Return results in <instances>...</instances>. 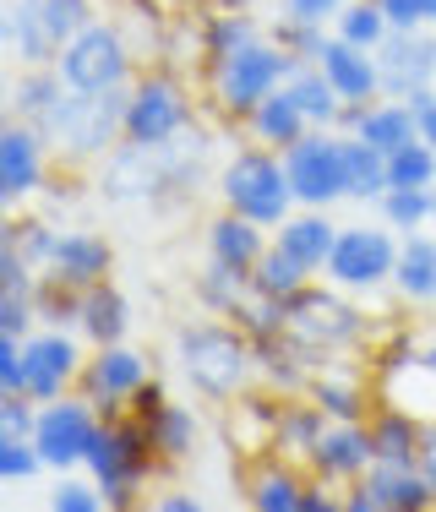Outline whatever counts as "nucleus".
Here are the masks:
<instances>
[{
    "label": "nucleus",
    "instance_id": "13",
    "mask_svg": "<svg viewBox=\"0 0 436 512\" xmlns=\"http://www.w3.org/2000/svg\"><path fill=\"white\" fill-rule=\"evenodd\" d=\"M148 382H153L148 355H142L137 344H126V338H120V344H104V349H93V355H88L77 393L93 398L104 420H115V414H131V404H137V393Z\"/></svg>",
    "mask_w": 436,
    "mask_h": 512
},
{
    "label": "nucleus",
    "instance_id": "2",
    "mask_svg": "<svg viewBox=\"0 0 436 512\" xmlns=\"http://www.w3.org/2000/svg\"><path fill=\"white\" fill-rule=\"evenodd\" d=\"M180 371L213 404H229L251 387L257 376V344L240 333L229 316H208V322H191L180 333Z\"/></svg>",
    "mask_w": 436,
    "mask_h": 512
},
{
    "label": "nucleus",
    "instance_id": "29",
    "mask_svg": "<svg viewBox=\"0 0 436 512\" xmlns=\"http://www.w3.org/2000/svg\"><path fill=\"white\" fill-rule=\"evenodd\" d=\"M393 289L415 306H431L436 300V240L420 229V235H404L398 246V267H393Z\"/></svg>",
    "mask_w": 436,
    "mask_h": 512
},
{
    "label": "nucleus",
    "instance_id": "32",
    "mask_svg": "<svg viewBox=\"0 0 436 512\" xmlns=\"http://www.w3.org/2000/svg\"><path fill=\"white\" fill-rule=\"evenodd\" d=\"M306 284H317V273H311L306 262H295L284 246H268V251H262V262L251 267V289H257V295H268V300H284V306Z\"/></svg>",
    "mask_w": 436,
    "mask_h": 512
},
{
    "label": "nucleus",
    "instance_id": "50",
    "mask_svg": "<svg viewBox=\"0 0 436 512\" xmlns=\"http://www.w3.org/2000/svg\"><path fill=\"white\" fill-rule=\"evenodd\" d=\"M409 104H415V115H420V137L436 148V88H420V93H409Z\"/></svg>",
    "mask_w": 436,
    "mask_h": 512
},
{
    "label": "nucleus",
    "instance_id": "54",
    "mask_svg": "<svg viewBox=\"0 0 436 512\" xmlns=\"http://www.w3.org/2000/svg\"><path fill=\"white\" fill-rule=\"evenodd\" d=\"M420 469H426V480L436 485V447H426V458H420Z\"/></svg>",
    "mask_w": 436,
    "mask_h": 512
},
{
    "label": "nucleus",
    "instance_id": "18",
    "mask_svg": "<svg viewBox=\"0 0 436 512\" xmlns=\"http://www.w3.org/2000/svg\"><path fill=\"white\" fill-rule=\"evenodd\" d=\"M317 66H322V77L338 88V99H344V104H377L382 99V60H377V50L344 44L333 33V39L322 44Z\"/></svg>",
    "mask_w": 436,
    "mask_h": 512
},
{
    "label": "nucleus",
    "instance_id": "43",
    "mask_svg": "<svg viewBox=\"0 0 436 512\" xmlns=\"http://www.w3.org/2000/svg\"><path fill=\"white\" fill-rule=\"evenodd\" d=\"M44 469H50V463H44L33 436H0V480L6 485H28L33 474H44Z\"/></svg>",
    "mask_w": 436,
    "mask_h": 512
},
{
    "label": "nucleus",
    "instance_id": "19",
    "mask_svg": "<svg viewBox=\"0 0 436 512\" xmlns=\"http://www.w3.org/2000/svg\"><path fill=\"white\" fill-rule=\"evenodd\" d=\"M202 246H208V262L218 267H235V273L251 278V267L262 262V251L273 246L268 229L257 224V218L235 213V207H224V213L208 218V229H202Z\"/></svg>",
    "mask_w": 436,
    "mask_h": 512
},
{
    "label": "nucleus",
    "instance_id": "16",
    "mask_svg": "<svg viewBox=\"0 0 436 512\" xmlns=\"http://www.w3.org/2000/svg\"><path fill=\"white\" fill-rule=\"evenodd\" d=\"M377 463V442H371V420H327L322 442L311 447L306 469L322 485H355Z\"/></svg>",
    "mask_w": 436,
    "mask_h": 512
},
{
    "label": "nucleus",
    "instance_id": "6",
    "mask_svg": "<svg viewBox=\"0 0 436 512\" xmlns=\"http://www.w3.org/2000/svg\"><path fill=\"white\" fill-rule=\"evenodd\" d=\"M191 88L186 77H175L169 66H153V71H137V82L126 88V142L131 148H148L159 153L169 142H180L191 131Z\"/></svg>",
    "mask_w": 436,
    "mask_h": 512
},
{
    "label": "nucleus",
    "instance_id": "38",
    "mask_svg": "<svg viewBox=\"0 0 436 512\" xmlns=\"http://www.w3.org/2000/svg\"><path fill=\"white\" fill-rule=\"evenodd\" d=\"M229 322L240 327V333L251 338V344H273V338H284L289 333V306L284 300H268V295H257V289H251V300L246 306H240L235 316H229Z\"/></svg>",
    "mask_w": 436,
    "mask_h": 512
},
{
    "label": "nucleus",
    "instance_id": "15",
    "mask_svg": "<svg viewBox=\"0 0 436 512\" xmlns=\"http://www.w3.org/2000/svg\"><path fill=\"white\" fill-rule=\"evenodd\" d=\"M22 349H28V393L39 398V404L77 393L82 365H88L77 327H39L33 338H22Z\"/></svg>",
    "mask_w": 436,
    "mask_h": 512
},
{
    "label": "nucleus",
    "instance_id": "53",
    "mask_svg": "<svg viewBox=\"0 0 436 512\" xmlns=\"http://www.w3.org/2000/svg\"><path fill=\"white\" fill-rule=\"evenodd\" d=\"M415 355H420V365H426V371L436 376V327H431V333H420V344H415Z\"/></svg>",
    "mask_w": 436,
    "mask_h": 512
},
{
    "label": "nucleus",
    "instance_id": "51",
    "mask_svg": "<svg viewBox=\"0 0 436 512\" xmlns=\"http://www.w3.org/2000/svg\"><path fill=\"white\" fill-rule=\"evenodd\" d=\"M300 512H344V496H327V485H322V480H311L306 507H300Z\"/></svg>",
    "mask_w": 436,
    "mask_h": 512
},
{
    "label": "nucleus",
    "instance_id": "12",
    "mask_svg": "<svg viewBox=\"0 0 436 512\" xmlns=\"http://www.w3.org/2000/svg\"><path fill=\"white\" fill-rule=\"evenodd\" d=\"M99 425H104V414H99V404H93V398L66 393V398L39 404L33 442H39V453H44V463H50L55 474H71V469H82V458H88Z\"/></svg>",
    "mask_w": 436,
    "mask_h": 512
},
{
    "label": "nucleus",
    "instance_id": "20",
    "mask_svg": "<svg viewBox=\"0 0 436 512\" xmlns=\"http://www.w3.org/2000/svg\"><path fill=\"white\" fill-rule=\"evenodd\" d=\"M306 491H311V480L300 474V458H284V453H268L246 474V502L257 512H300Z\"/></svg>",
    "mask_w": 436,
    "mask_h": 512
},
{
    "label": "nucleus",
    "instance_id": "7",
    "mask_svg": "<svg viewBox=\"0 0 436 512\" xmlns=\"http://www.w3.org/2000/svg\"><path fill=\"white\" fill-rule=\"evenodd\" d=\"M55 71L71 93H120L137 82V44L126 39L120 22H88L55 55Z\"/></svg>",
    "mask_w": 436,
    "mask_h": 512
},
{
    "label": "nucleus",
    "instance_id": "9",
    "mask_svg": "<svg viewBox=\"0 0 436 512\" xmlns=\"http://www.w3.org/2000/svg\"><path fill=\"white\" fill-rule=\"evenodd\" d=\"M284 169H289V186H295L300 207H333L349 197V180H344V131L333 126H311L300 142L284 148Z\"/></svg>",
    "mask_w": 436,
    "mask_h": 512
},
{
    "label": "nucleus",
    "instance_id": "36",
    "mask_svg": "<svg viewBox=\"0 0 436 512\" xmlns=\"http://www.w3.org/2000/svg\"><path fill=\"white\" fill-rule=\"evenodd\" d=\"M246 300H251V278H246V273H235V267H218V262H208V267L197 273V306L208 311V316H235Z\"/></svg>",
    "mask_w": 436,
    "mask_h": 512
},
{
    "label": "nucleus",
    "instance_id": "11",
    "mask_svg": "<svg viewBox=\"0 0 436 512\" xmlns=\"http://www.w3.org/2000/svg\"><path fill=\"white\" fill-rule=\"evenodd\" d=\"M349 289L338 284H306L295 300H289V333L300 338V344H311L322 355V349H349L366 338V311L349 306Z\"/></svg>",
    "mask_w": 436,
    "mask_h": 512
},
{
    "label": "nucleus",
    "instance_id": "44",
    "mask_svg": "<svg viewBox=\"0 0 436 512\" xmlns=\"http://www.w3.org/2000/svg\"><path fill=\"white\" fill-rule=\"evenodd\" d=\"M268 33L284 44L289 55H300V60H317L322 44L333 39V33H327V22H300V17H284V11H278V22H273Z\"/></svg>",
    "mask_w": 436,
    "mask_h": 512
},
{
    "label": "nucleus",
    "instance_id": "8",
    "mask_svg": "<svg viewBox=\"0 0 436 512\" xmlns=\"http://www.w3.org/2000/svg\"><path fill=\"white\" fill-rule=\"evenodd\" d=\"M93 17V0H6V44L22 66H55V55Z\"/></svg>",
    "mask_w": 436,
    "mask_h": 512
},
{
    "label": "nucleus",
    "instance_id": "17",
    "mask_svg": "<svg viewBox=\"0 0 436 512\" xmlns=\"http://www.w3.org/2000/svg\"><path fill=\"white\" fill-rule=\"evenodd\" d=\"M377 60H382V99H409V93L431 88V77H436V39L426 28L387 33Z\"/></svg>",
    "mask_w": 436,
    "mask_h": 512
},
{
    "label": "nucleus",
    "instance_id": "31",
    "mask_svg": "<svg viewBox=\"0 0 436 512\" xmlns=\"http://www.w3.org/2000/svg\"><path fill=\"white\" fill-rule=\"evenodd\" d=\"M311 398L322 404L327 420H371L377 414V393L366 382H349V371H322L311 382Z\"/></svg>",
    "mask_w": 436,
    "mask_h": 512
},
{
    "label": "nucleus",
    "instance_id": "49",
    "mask_svg": "<svg viewBox=\"0 0 436 512\" xmlns=\"http://www.w3.org/2000/svg\"><path fill=\"white\" fill-rule=\"evenodd\" d=\"M377 6H382V17H387V28H393V33H420V28H426V17H420L415 0H377Z\"/></svg>",
    "mask_w": 436,
    "mask_h": 512
},
{
    "label": "nucleus",
    "instance_id": "33",
    "mask_svg": "<svg viewBox=\"0 0 436 512\" xmlns=\"http://www.w3.org/2000/svg\"><path fill=\"white\" fill-rule=\"evenodd\" d=\"M60 99H66V82H60L55 66H22V77L11 82V115L33 120V126H39Z\"/></svg>",
    "mask_w": 436,
    "mask_h": 512
},
{
    "label": "nucleus",
    "instance_id": "27",
    "mask_svg": "<svg viewBox=\"0 0 436 512\" xmlns=\"http://www.w3.org/2000/svg\"><path fill=\"white\" fill-rule=\"evenodd\" d=\"M349 137H366L377 153H398L404 142L420 137V115H415L409 99H377L366 115H360V126L349 131Z\"/></svg>",
    "mask_w": 436,
    "mask_h": 512
},
{
    "label": "nucleus",
    "instance_id": "25",
    "mask_svg": "<svg viewBox=\"0 0 436 512\" xmlns=\"http://www.w3.org/2000/svg\"><path fill=\"white\" fill-rule=\"evenodd\" d=\"M240 126H246V142H262V148H278V153H284L289 142H300V137L311 131V120L300 115L295 93L278 88V93H268V99L251 109V115L240 120Z\"/></svg>",
    "mask_w": 436,
    "mask_h": 512
},
{
    "label": "nucleus",
    "instance_id": "40",
    "mask_svg": "<svg viewBox=\"0 0 436 512\" xmlns=\"http://www.w3.org/2000/svg\"><path fill=\"white\" fill-rule=\"evenodd\" d=\"M82 295L88 289H77V284H66V278H55V273H44L39 278V316H44V327H77L82 322Z\"/></svg>",
    "mask_w": 436,
    "mask_h": 512
},
{
    "label": "nucleus",
    "instance_id": "30",
    "mask_svg": "<svg viewBox=\"0 0 436 512\" xmlns=\"http://www.w3.org/2000/svg\"><path fill=\"white\" fill-rule=\"evenodd\" d=\"M142 425H148V442L159 458H191L197 453V414L186 404H175V398H164L153 414H142Z\"/></svg>",
    "mask_w": 436,
    "mask_h": 512
},
{
    "label": "nucleus",
    "instance_id": "1",
    "mask_svg": "<svg viewBox=\"0 0 436 512\" xmlns=\"http://www.w3.org/2000/svg\"><path fill=\"white\" fill-rule=\"evenodd\" d=\"M306 66L300 55H289L284 44L273 39V33H262V39L240 44L235 55L224 60H208L202 66V88H208V104L218 109V115L229 120H246L251 109H257L268 93H278L295 71Z\"/></svg>",
    "mask_w": 436,
    "mask_h": 512
},
{
    "label": "nucleus",
    "instance_id": "52",
    "mask_svg": "<svg viewBox=\"0 0 436 512\" xmlns=\"http://www.w3.org/2000/svg\"><path fill=\"white\" fill-rule=\"evenodd\" d=\"M153 507H159V512H202V502H197V496H186V491H169Z\"/></svg>",
    "mask_w": 436,
    "mask_h": 512
},
{
    "label": "nucleus",
    "instance_id": "3",
    "mask_svg": "<svg viewBox=\"0 0 436 512\" xmlns=\"http://www.w3.org/2000/svg\"><path fill=\"white\" fill-rule=\"evenodd\" d=\"M39 131L50 137L55 158H66V164L109 158L126 142V88L120 93H71L66 88V99L39 120Z\"/></svg>",
    "mask_w": 436,
    "mask_h": 512
},
{
    "label": "nucleus",
    "instance_id": "35",
    "mask_svg": "<svg viewBox=\"0 0 436 512\" xmlns=\"http://www.w3.org/2000/svg\"><path fill=\"white\" fill-rule=\"evenodd\" d=\"M284 88L295 93L300 115H306L311 126H333V131H338V115H344V99H338V88L322 77V66H317V60H306V66H300L295 77L284 82Z\"/></svg>",
    "mask_w": 436,
    "mask_h": 512
},
{
    "label": "nucleus",
    "instance_id": "26",
    "mask_svg": "<svg viewBox=\"0 0 436 512\" xmlns=\"http://www.w3.org/2000/svg\"><path fill=\"white\" fill-rule=\"evenodd\" d=\"M322 431H327V414H322V404L317 398H284L278 404V431H273V453H284V458H300L306 463L311 458V447L322 442Z\"/></svg>",
    "mask_w": 436,
    "mask_h": 512
},
{
    "label": "nucleus",
    "instance_id": "10",
    "mask_svg": "<svg viewBox=\"0 0 436 512\" xmlns=\"http://www.w3.org/2000/svg\"><path fill=\"white\" fill-rule=\"evenodd\" d=\"M398 229H377V224H349V229H338V240H333V256H327V267H322V278L327 284H338V289H382V284H393V267H398Z\"/></svg>",
    "mask_w": 436,
    "mask_h": 512
},
{
    "label": "nucleus",
    "instance_id": "45",
    "mask_svg": "<svg viewBox=\"0 0 436 512\" xmlns=\"http://www.w3.org/2000/svg\"><path fill=\"white\" fill-rule=\"evenodd\" d=\"M55 512H104L109 502H104V491H99V480H77V474H60V480L50 485V496H44Z\"/></svg>",
    "mask_w": 436,
    "mask_h": 512
},
{
    "label": "nucleus",
    "instance_id": "5",
    "mask_svg": "<svg viewBox=\"0 0 436 512\" xmlns=\"http://www.w3.org/2000/svg\"><path fill=\"white\" fill-rule=\"evenodd\" d=\"M153 463H159V453H153V442H148V425H142L137 414H115V420L99 425V436H93L82 469L99 480V491H104L109 507L126 512L142 496Z\"/></svg>",
    "mask_w": 436,
    "mask_h": 512
},
{
    "label": "nucleus",
    "instance_id": "23",
    "mask_svg": "<svg viewBox=\"0 0 436 512\" xmlns=\"http://www.w3.org/2000/svg\"><path fill=\"white\" fill-rule=\"evenodd\" d=\"M77 333L88 338V349L120 344V338L131 333V295H126V289H115L109 278L88 284V295H82V322H77Z\"/></svg>",
    "mask_w": 436,
    "mask_h": 512
},
{
    "label": "nucleus",
    "instance_id": "48",
    "mask_svg": "<svg viewBox=\"0 0 436 512\" xmlns=\"http://www.w3.org/2000/svg\"><path fill=\"white\" fill-rule=\"evenodd\" d=\"M344 6L349 0H278V11H284V17H300V22H333Z\"/></svg>",
    "mask_w": 436,
    "mask_h": 512
},
{
    "label": "nucleus",
    "instance_id": "37",
    "mask_svg": "<svg viewBox=\"0 0 436 512\" xmlns=\"http://www.w3.org/2000/svg\"><path fill=\"white\" fill-rule=\"evenodd\" d=\"M393 186H409V191H431L436 186V148L426 137H415L398 153H387V191Z\"/></svg>",
    "mask_w": 436,
    "mask_h": 512
},
{
    "label": "nucleus",
    "instance_id": "28",
    "mask_svg": "<svg viewBox=\"0 0 436 512\" xmlns=\"http://www.w3.org/2000/svg\"><path fill=\"white\" fill-rule=\"evenodd\" d=\"M262 17L257 11H202V33H197V60L208 66V60H224L235 55L240 44L262 39Z\"/></svg>",
    "mask_w": 436,
    "mask_h": 512
},
{
    "label": "nucleus",
    "instance_id": "47",
    "mask_svg": "<svg viewBox=\"0 0 436 512\" xmlns=\"http://www.w3.org/2000/svg\"><path fill=\"white\" fill-rule=\"evenodd\" d=\"M33 425H39V398L0 393V436H33Z\"/></svg>",
    "mask_w": 436,
    "mask_h": 512
},
{
    "label": "nucleus",
    "instance_id": "55",
    "mask_svg": "<svg viewBox=\"0 0 436 512\" xmlns=\"http://www.w3.org/2000/svg\"><path fill=\"white\" fill-rule=\"evenodd\" d=\"M420 6V17H426V28H436V0H415Z\"/></svg>",
    "mask_w": 436,
    "mask_h": 512
},
{
    "label": "nucleus",
    "instance_id": "46",
    "mask_svg": "<svg viewBox=\"0 0 436 512\" xmlns=\"http://www.w3.org/2000/svg\"><path fill=\"white\" fill-rule=\"evenodd\" d=\"M39 327H44V316H39V300L33 295H0V333L33 338Z\"/></svg>",
    "mask_w": 436,
    "mask_h": 512
},
{
    "label": "nucleus",
    "instance_id": "34",
    "mask_svg": "<svg viewBox=\"0 0 436 512\" xmlns=\"http://www.w3.org/2000/svg\"><path fill=\"white\" fill-rule=\"evenodd\" d=\"M344 180H349V202H382L387 153H377L366 137H344Z\"/></svg>",
    "mask_w": 436,
    "mask_h": 512
},
{
    "label": "nucleus",
    "instance_id": "4",
    "mask_svg": "<svg viewBox=\"0 0 436 512\" xmlns=\"http://www.w3.org/2000/svg\"><path fill=\"white\" fill-rule=\"evenodd\" d=\"M218 202L235 207V213L257 218L262 229H278L289 213H295V186H289V169H284V153L278 148H262V142H246L224 158L218 169Z\"/></svg>",
    "mask_w": 436,
    "mask_h": 512
},
{
    "label": "nucleus",
    "instance_id": "42",
    "mask_svg": "<svg viewBox=\"0 0 436 512\" xmlns=\"http://www.w3.org/2000/svg\"><path fill=\"white\" fill-rule=\"evenodd\" d=\"M60 235H66V229L44 224V218H33V224H6V240L28 256L39 273H50V262H55V251H60Z\"/></svg>",
    "mask_w": 436,
    "mask_h": 512
},
{
    "label": "nucleus",
    "instance_id": "56",
    "mask_svg": "<svg viewBox=\"0 0 436 512\" xmlns=\"http://www.w3.org/2000/svg\"><path fill=\"white\" fill-rule=\"evenodd\" d=\"M426 447H436V414L426 420Z\"/></svg>",
    "mask_w": 436,
    "mask_h": 512
},
{
    "label": "nucleus",
    "instance_id": "41",
    "mask_svg": "<svg viewBox=\"0 0 436 512\" xmlns=\"http://www.w3.org/2000/svg\"><path fill=\"white\" fill-rule=\"evenodd\" d=\"M377 207H382V224H387V229H398V235H420V229L431 224V191L393 186Z\"/></svg>",
    "mask_w": 436,
    "mask_h": 512
},
{
    "label": "nucleus",
    "instance_id": "21",
    "mask_svg": "<svg viewBox=\"0 0 436 512\" xmlns=\"http://www.w3.org/2000/svg\"><path fill=\"white\" fill-rule=\"evenodd\" d=\"M333 240H338V224L327 218V207H295V213L273 229V246H284L295 262H306L311 273H322V267H327Z\"/></svg>",
    "mask_w": 436,
    "mask_h": 512
},
{
    "label": "nucleus",
    "instance_id": "39",
    "mask_svg": "<svg viewBox=\"0 0 436 512\" xmlns=\"http://www.w3.org/2000/svg\"><path fill=\"white\" fill-rule=\"evenodd\" d=\"M333 33L344 44H360V50H382V39L393 28H387V17H382L377 0H349V6L333 17Z\"/></svg>",
    "mask_w": 436,
    "mask_h": 512
},
{
    "label": "nucleus",
    "instance_id": "24",
    "mask_svg": "<svg viewBox=\"0 0 436 512\" xmlns=\"http://www.w3.org/2000/svg\"><path fill=\"white\" fill-rule=\"evenodd\" d=\"M109 267H115V251H109L104 235H93V229H66L50 273L66 278V284H77V289H88V284H99V278H109Z\"/></svg>",
    "mask_w": 436,
    "mask_h": 512
},
{
    "label": "nucleus",
    "instance_id": "22",
    "mask_svg": "<svg viewBox=\"0 0 436 512\" xmlns=\"http://www.w3.org/2000/svg\"><path fill=\"white\" fill-rule=\"evenodd\" d=\"M371 442H377V463H420L426 458V420L404 404H377L371 414Z\"/></svg>",
    "mask_w": 436,
    "mask_h": 512
},
{
    "label": "nucleus",
    "instance_id": "14",
    "mask_svg": "<svg viewBox=\"0 0 436 512\" xmlns=\"http://www.w3.org/2000/svg\"><path fill=\"white\" fill-rule=\"evenodd\" d=\"M50 164H55L50 137L33 120L6 115V126H0V202H6V213L17 202H28L33 191H44Z\"/></svg>",
    "mask_w": 436,
    "mask_h": 512
},
{
    "label": "nucleus",
    "instance_id": "57",
    "mask_svg": "<svg viewBox=\"0 0 436 512\" xmlns=\"http://www.w3.org/2000/svg\"><path fill=\"white\" fill-rule=\"evenodd\" d=\"M431 224H436V186H431Z\"/></svg>",
    "mask_w": 436,
    "mask_h": 512
}]
</instances>
